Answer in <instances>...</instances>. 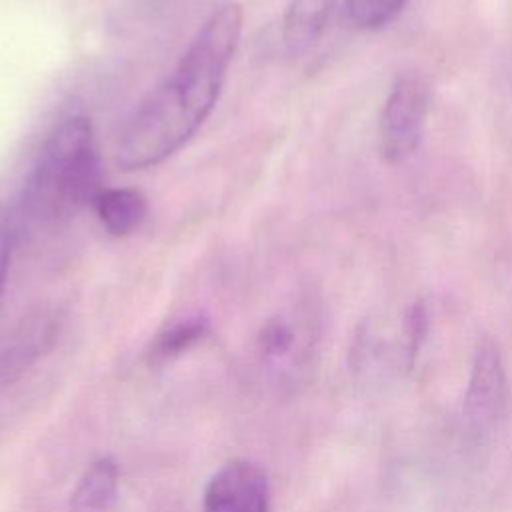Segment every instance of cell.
I'll list each match as a JSON object with an SVG mask.
<instances>
[{
    "instance_id": "obj_1",
    "label": "cell",
    "mask_w": 512,
    "mask_h": 512,
    "mask_svg": "<svg viewBox=\"0 0 512 512\" xmlns=\"http://www.w3.org/2000/svg\"><path fill=\"white\" fill-rule=\"evenodd\" d=\"M242 34V8L224 4L200 26L176 68L124 124L116 144L122 170H144L178 152L210 116Z\"/></svg>"
},
{
    "instance_id": "obj_2",
    "label": "cell",
    "mask_w": 512,
    "mask_h": 512,
    "mask_svg": "<svg viewBox=\"0 0 512 512\" xmlns=\"http://www.w3.org/2000/svg\"><path fill=\"white\" fill-rule=\"evenodd\" d=\"M100 190L94 128L86 116H68L44 140L22 206L32 220L56 224L92 204Z\"/></svg>"
},
{
    "instance_id": "obj_3",
    "label": "cell",
    "mask_w": 512,
    "mask_h": 512,
    "mask_svg": "<svg viewBox=\"0 0 512 512\" xmlns=\"http://www.w3.org/2000/svg\"><path fill=\"white\" fill-rule=\"evenodd\" d=\"M430 92L418 74H402L390 86L380 114V154L388 164L408 160L420 146Z\"/></svg>"
},
{
    "instance_id": "obj_4",
    "label": "cell",
    "mask_w": 512,
    "mask_h": 512,
    "mask_svg": "<svg viewBox=\"0 0 512 512\" xmlns=\"http://www.w3.org/2000/svg\"><path fill=\"white\" fill-rule=\"evenodd\" d=\"M506 406V378L498 348L484 340L474 354L464 396V424L468 440L484 444L496 430Z\"/></svg>"
},
{
    "instance_id": "obj_5",
    "label": "cell",
    "mask_w": 512,
    "mask_h": 512,
    "mask_svg": "<svg viewBox=\"0 0 512 512\" xmlns=\"http://www.w3.org/2000/svg\"><path fill=\"white\" fill-rule=\"evenodd\" d=\"M202 512H268V480L260 466L230 460L204 488Z\"/></svg>"
},
{
    "instance_id": "obj_6",
    "label": "cell",
    "mask_w": 512,
    "mask_h": 512,
    "mask_svg": "<svg viewBox=\"0 0 512 512\" xmlns=\"http://www.w3.org/2000/svg\"><path fill=\"white\" fill-rule=\"evenodd\" d=\"M92 208L110 236L122 238L142 226L148 214L146 198L136 188H102Z\"/></svg>"
},
{
    "instance_id": "obj_7",
    "label": "cell",
    "mask_w": 512,
    "mask_h": 512,
    "mask_svg": "<svg viewBox=\"0 0 512 512\" xmlns=\"http://www.w3.org/2000/svg\"><path fill=\"white\" fill-rule=\"evenodd\" d=\"M336 0H290L282 18V42L286 52H306L324 32Z\"/></svg>"
},
{
    "instance_id": "obj_8",
    "label": "cell",
    "mask_w": 512,
    "mask_h": 512,
    "mask_svg": "<svg viewBox=\"0 0 512 512\" xmlns=\"http://www.w3.org/2000/svg\"><path fill=\"white\" fill-rule=\"evenodd\" d=\"M116 490L118 464L112 456H102L80 476L70 498V512H110Z\"/></svg>"
},
{
    "instance_id": "obj_9",
    "label": "cell",
    "mask_w": 512,
    "mask_h": 512,
    "mask_svg": "<svg viewBox=\"0 0 512 512\" xmlns=\"http://www.w3.org/2000/svg\"><path fill=\"white\" fill-rule=\"evenodd\" d=\"M208 332V322L200 316L182 320L170 328H166L156 340L150 350V356L158 362L170 360L192 348L202 336Z\"/></svg>"
},
{
    "instance_id": "obj_10",
    "label": "cell",
    "mask_w": 512,
    "mask_h": 512,
    "mask_svg": "<svg viewBox=\"0 0 512 512\" xmlns=\"http://www.w3.org/2000/svg\"><path fill=\"white\" fill-rule=\"evenodd\" d=\"M408 0H346L348 20L360 30H376L394 20Z\"/></svg>"
},
{
    "instance_id": "obj_11",
    "label": "cell",
    "mask_w": 512,
    "mask_h": 512,
    "mask_svg": "<svg viewBox=\"0 0 512 512\" xmlns=\"http://www.w3.org/2000/svg\"><path fill=\"white\" fill-rule=\"evenodd\" d=\"M294 330L290 328V324H286L284 320H268L262 330H260V336H258V344H260V350L266 354V356H284L292 350L294 346Z\"/></svg>"
},
{
    "instance_id": "obj_12",
    "label": "cell",
    "mask_w": 512,
    "mask_h": 512,
    "mask_svg": "<svg viewBox=\"0 0 512 512\" xmlns=\"http://www.w3.org/2000/svg\"><path fill=\"white\" fill-rule=\"evenodd\" d=\"M14 218L10 212L0 204V294L4 288L6 272H8V262H10V252H12V242H14Z\"/></svg>"
}]
</instances>
